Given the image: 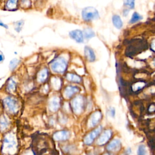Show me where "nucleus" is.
<instances>
[{
	"label": "nucleus",
	"mask_w": 155,
	"mask_h": 155,
	"mask_svg": "<svg viewBox=\"0 0 155 155\" xmlns=\"http://www.w3.org/2000/svg\"><path fill=\"white\" fill-rule=\"evenodd\" d=\"M31 149L35 155H48L53 151L49 137L44 134L35 136L31 143Z\"/></svg>",
	"instance_id": "f257e3e1"
},
{
	"label": "nucleus",
	"mask_w": 155,
	"mask_h": 155,
	"mask_svg": "<svg viewBox=\"0 0 155 155\" xmlns=\"http://www.w3.org/2000/svg\"><path fill=\"white\" fill-rule=\"evenodd\" d=\"M148 48V44L145 40L136 39L131 41L125 51L126 55L130 58L141 53Z\"/></svg>",
	"instance_id": "f03ea898"
},
{
	"label": "nucleus",
	"mask_w": 155,
	"mask_h": 155,
	"mask_svg": "<svg viewBox=\"0 0 155 155\" xmlns=\"http://www.w3.org/2000/svg\"><path fill=\"white\" fill-rule=\"evenodd\" d=\"M67 61L65 58L58 57L53 61L50 64V67L54 72L63 73L67 69Z\"/></svg>",
	"instance_id": "7ed1b4c3"
},
{
	"label": "nucleus",
	"mask_w": 155,
	"mask_h": 155,
	"mask_svg": "<svg viewBox=\"0 0 155 155\" xmlns=\"http://www.w3.org/2000/svg\"><path fill=\"white\" fill-rule=\"evenodd\" d=\"M3 105L5 110L11 114L17 113L19 109V104L16 98L7 96L3 100Z\"/></svg>",
	"instance_id": "20e7f679"
},
{
	"label": "nucleus",
	"mask_w": 155,
	"mask_h": 155,
	"mask_svg": "<svg viewBox=\"0 0 155 155\" xmlns=\"http://www.w3.org/2000/svg\"><path fill=\"white\" fill-rule=\"evenodd\" d=\"M82 18L86 21H90L97 19L99 17L98 11L93 7H87L82 11Z\"/></svg>",
	"instance_id": "39448f33"
},
{
	"label": "nucleus",
	"mask_w": 155,
	"mask_h": 155,
	"mask_svg": "<svg viewBox=\"0 0 155 155\" xmlns=\"http://www.w3.org/2000/svg\"><path fill=\"white\" fill-rule=\"evenodd\" d=\"M84 99L82 96H78L73 98L71 101V107L73 111L76 114H80L84 108Z\"/></svg>",
	"instance_id": "423d86ee"
},
{
	"label": "nucleus",
	"mask_w": 155,
	"mask_h": 155,
	"mask_svg": "<svg viewBox=\"0 0 155 155\" xmlns=\"http://www.w3.org/2000/svg\"><path fill=\"white\" fill-rule=\"evenodd\" d=\"M16 147V141L15 137L12 134H8L7 136L4 140L3 144V150L4 152L11 153L12 151Z\"/></svg>",
	"instance_id": "0eeeda50"
},
{
	"label": "nucleus",
	"mask_w": 155,
	"mask_h": 155,
	"mask_svg": "<svg viewBox=\"0 0 155 155\" xmlns=\"http://www.w3.org/2000/svg\"><path fill=\"white\" fill-rule=\"evenodd\" d=\"M102 130V127L99 126L90 133H89L84 138V142L85 145H91L95 139L100 134L101 131Z\"/></svg>",
	"instance_id": "6e6552de"
},
{
	"label": "nucleus",
	"mask_w": 155,
	"mask_h": 155,
	"mask_svg": "<svg viewBox=\"0 0 155 155\" xmlns=\"http://www.w3.org/2000/svg\"><path fill=\"white\" fill-rule=\"evenodd\" d=\"M112 136V131L111 130H105L99 136L97 140V144L99 145H105L111 138Z\"/></svg>",
	"instance_id": "1a4fd4ad"
},
{
	"label": "nucleus",
	"mask_w": 155,
	"mask_h": 155,
	"mask_svg": "<svg viewBox=\"0 0 155 155\" xmlns=\"http://www.w3.org/2000/svg\"><path fill=\"white\" fill-rule=\"evenodd\" d=\"M121 142L118 139L112 140L107 146V150L110 152H117L121 148Z\"/></svg>",
	"instance_id": "9d476101"
},
{
	"label": "nucleus",
	"mask_w": 155,
	"mask_h": 155,
	"mask_svg": "<svg viewBox=\"0 0 155 155\" xmlns=\"http://www.w3.org/2000/svg\"><path fill=\"white\" fill-rule=\"evenodd\" d=\"M102 118V114L99 111H96L91 114L88 120L89 127H93L96 126Z\"/></svg>",
	"instance_id": "9b49d317"
},
{
	"label": "nucleus",
	"mask_w": 155,
	"mask_h": 155,
	"mask_svg": "<svg viewBox=\"0 0 155 155\" xmlns=\"http://www.w3.org/2000/svg\"><path fill=\"white\" fill-rule=\"evenodd\" d=\"M70 136V134L68 131L62 130L54 133L53 136V138L54 140L57 141H63L68 139Z\"/></svg>",
	"instance_id": "f8f14e48"
},
{
	"label": "nucleus",
	"mask_w": 155,
	"mask_h": 155,
	"mask_svg": "<svg viewBox=\"0 0 155 155\" xmlns=\"http://www.w3.org/2000/svg\"><path fill=\"white\" fill-rule=\"evenodd\" d=\"M70 36L77 42L81 43L84 42V36L82 31L80 30H74L69 33Z\"/></svg>",
	"instance_id": "ddd939ff"
},
{
	"label": "nucleus",
	"mask_w": 155,
	"mask_h": 155,
	"mask_svg": "<svg viewBox=\"0 0 155 155\" xmlns=\"http://www.w3.org/2000/svg\"><path fill=\"white\" fill-rule=\"evenodd\" d=\"M48 107L51 111H56L60 107V99L56 96L53 97L49 102Z\"/></svg>",
	"instance_id": "4468645a"
},
{
	"label": "nucleus",
	"mask_w": 155,
	"mask_h": 155,
	"mask_svg": "<svg viewBox=\"0 0 155 155\" xmlns=\"http://www.w3.org/2000/svg\"><path fill=\"white\" fill-rule=\"evenodd\" d=\"M84 53L86 59L89 62H93L96 59V56L94 51L89 47L85 46L84 48Z\"/></svg>",
	"instance_id": "2eb2a0df"
},
{
	"label": "nucleus",
	"mask_w": 155,
	"mask_h": 155,
	"mask_svg": "<svg viewBox=\"0 0 155 155\" xmlns=\"http://www.w3.org/2000/svg\"><path fill=\"white\" fill-rule=\"evenodd\" d=\"M79 91V89L77 87L71 86V85L68 86L65 89L64 96L65 97L70 98Z\"/></svg>",
	"instance_id": "dca6fc26"
},
{
	"label": "nucleus",
	"mask_w": 155,
	"mask_h": 155,
	"mask_svg": "<svg viewBox=\"0 0 155 155\" xmlns=\"http://www.w3.org/2000/svg\"><path fill=\"white\" fill-rule=\"evenodd\" d=\"M6 89L10 93H14L16 91V82L12 77L10 78L7 81Z\"/></svg>",
	"instance_id": "f3484780"
},
{
	"label": "nucleus",
	"mask_w": 155,
	"mask_h": 155,
	"mask_svg": "<svg viewBox=\"0 0 155 155\" xmlns=\"http://www.w3.org/2000/svg\"><path fill=\"white\" fill-rule=\"evenodd\" d=\"M10 125V121L5 115H2L0 117V129L2 131L6 130Z\"/></svg>",
	"instance_id": "a211bd4d"
},
{
	"label": "nucleus",
	"mask_w": 155,
	"mask_h": 155,
	"mask_svg": "<svg viewBox=\"0 0 155 155\" xmlns=\"http://www.w3.org/2000/svg\"><path fill=\"white\" fill-rule=\"evenodd\" d=\"M18 1H8L5 4V9L9 11L16 10L18 8Z\"/></svg>",
	"instance_id": "6ab92c4d"
},
{
	"label": "nucleus",
	"mask_w": 155,
	"mask_h": 155,
	"mask_svg": "<svg viewBox=\"0 0 155 155\" xmlns=\"http://www.w3.org/2000/svg\"><path fill=\"white\" fill-rule=\"evenodd\" d=\"M48 71L47 68H44L39 71L38 75V81L39 82H44L48 76Z\"/></svg>",
	"instance_id": "aec40b11"
},
{
	"label": "nucleus",
	"mask_w": 155,
	"mask_h": 155,
	"mask_svg": "<svg viewBox=\"0 0 155 155\" xmlns=\"http://www.w3.org/2000/svg\"><path fill=\"white\" fill-rule=\"evenodd\" d=\"M112 21H113V25L116 28L118 29H120L122 28L123 25V22L120 17L119 15H113L112 17Z\"/></svg>",
	"instance_id": "412c9836"
},
{
	"label": "nucleus",
	"mask_w": 155,
	"mask_h": 155,
	"mask_svg": "<svg viewBox=\"0 0 155 155\" xmlns=\"http://www.w3.org/2000/svg\"><path fill=\"white\" fill-rule=\"evenodd\" d=\"M66 78L68 81L73 82H76V83L81 82L82 80L80 76L73 73H67L66 75Z\"/></svg>",
	"instance_id": "4be33fe9"
},
{
	"label": "nucleus",
	"mask_w": 155,
	"mask_h": 155,
	"mask_svg": "<svg viewBox=\"0 0 155 155\" xmlns=\"http://www.w3.org/2000/svg\"><path fill=\"white\" fill-rule=\"evenodd\" d=\"M82 33H83V36H84V37L85 38H87V39L91 38H93V37H94L95 36L94 32L90 28H85L84 30V31H82Z\"/></svg>",
	"instance_id": "5701e85b"
},
{
	"label": "nucleus",
	"mask_w": 155,
	"mask_h": 155,
	"mask_svg": "<svg viewBox=\"0 0 155 155\" xmlns=\"http://www.w3.org/2000/svg\"><path fill=\"white\" fill-rule=\"evenodd\" d=\"M19 62H20V61L17 58H13V59H12L9 63L10 70L11 71H13L16 68V67L19 64Z\"/></svg>",
	"instance_id": "b1692460"
},
{
	"label": "nucleus",
	"mask_w": 155,
	"mask_h": 155,
	"mask_svg": "<svg viewBox=\"0 0 155 155\" xmlns=\"http://www.w3.org/2000/svg\"><path fill=\"white\" fill-rule=\"evenodd\" d=\"M142 19V16L140 15H139L137 12H134L132 15V17L130 21V23H134L136 22H137L141 20Z\"/></svg>",
	"instance_id": "393cba45"
},
{
	"label": "nucleus",
	"mask_w": 155,
	"mask_h": 155,
	"mask_svg": "<svg viewBox=\"0 0 155 155\" xmlns=\"http://www.w3.org/2000/svg\"><path fill=\"white\" fill-rule=\"evenodd\" d=\"M137 154V155H147V149L144 145L141 144L138 147Z\"/></svg>",
	"instance_id": "a878e982"
},
{
	"label": "nucleus",
	"mask_w": 155,
	"mask_h": 155,
	"mask_svg": "<svg viewBox=\"0 0 155 155\" xmlns=\"http://www.w3.org/2000/svg\"><path fill=\"white\" fill-rule=\"evenodd\" d=\"M24 23V21L23 20H20V21H16V22H15L14 26H15V31L17 32H20L22 28Z\"/></svg>",
	"instance_id": "bb28decb"
},
{
	"label": "nucleus",
	"mask_w": 155,
	"mask_h": 155,
	"mask_svg": "<svg viewBox=\"0 0 155 155\" xmlns=\"http://www.w3.org/2000/svg\"><path fill=\"white\" fill-rule=\"evenodd\" d=\"M52 84L55 89H59L61 86V81L59 79L53 78L52 79Z\"/></svg>",
	"instance_id": "cd10ccee"
},
{
	"label": "nucleus",
	"mask_w": 155,
	"mask_h": 155,
	"mask_svg": "<svg viewBox=\"0 0 155 155\" xmlns=\"http://www.w3.org/2000/svg\"><path fill=\"white\" fill-rule=\"evenodd\" d=\"M124 5L130 8H133L134 7V1H125Z\"/></svg>",
	"instance_id": "c85d7f7f"
},
{
	"label": "nucleus",
	"mask_w": 155,
	"mask_h": 155,
	"mask_svg": "<svg viewBox=\"0 0 155 155\" xmlns=\"http://www.w3.org/2000/svg\"><path fill=\"white\" fill-rule=\"evenodd\" d=\"M4 59H5L4 55L3 53L1 51H0V63H2L4 61Z\"/></svg>",
	"instance_id": "c756f323"
},
{
	"label": "nucleus",
	"mask_w": 155,
	"mask_h": 155,
	"mask_svg": "<svg viewBox=\"0 0 155 155\" xmlns=\"http://www.w3.org/2000/svg\"><path fill=\"white\" fill-rule=\"evenodd\" d=\"M109 113H110V115L112 116V117H114V114H115V110L113 108H110V110H109Z\"/></svg>",
	"instance_id": "7c9ffc66"
},
{
	"label": "nucleus",
	"mask_w": 155,
	"mask_h": 155,
	"mask_svg": "<svg viewBox=\"0 0 155 155\" xmlns=\"http://www.w3.org/2000/svg\"><path fill=\"white\" fill-rule=\"evenodd\" d=\"M0 26L4 27L5 28H8V25L7 24H5V23H4L1 20H0Z\"/></svg>",
	"instance_id": "2f4dec72"
},
{
	"label": "nucleus",
	"mask_w": 155,
	"mask_h": 155,
	"mask_svg": "<svg viewBox=\"0 0 155 155\" xmlns=\"http://www.w3.org/2000/svg\"><path fill=\"white\" fill-rule=\"evenodd\" d=\"M128 13V10H124V16H127V14Z\"/></svg>",
	"instance_id": "473e14b6"
},
{
	"label": "nucleus",
	"mask_w": 155,
	"mask_h": 155,
	"mask_svg": "<svg viewBox=\"0 0 155 155\" xmlns=\"http://www.w3.org/2000/svg\"><path fill=\"white\" fill-rule=\"evenodd\" d=\"M154 41H153V42L151 43V50H152L153 51H154Z\"/></svg>",
	"instance_id": "72a5a7b5"
},
{
	"label": "nucleus",
	"mask_w": 155,
	"mask_h": 155,
	"mask_svg": "<svg viewBox=\"0 0 155 155\" xmlns=\"http://www.w3.org/2000/svg\"><path fill=\"white\" fill-rule=\"evenodd\" d=\"M103 155H112V154H110V153H104Z\"/></svg>",
	"instance_id": "f704fd0d"
}]
</instances>
